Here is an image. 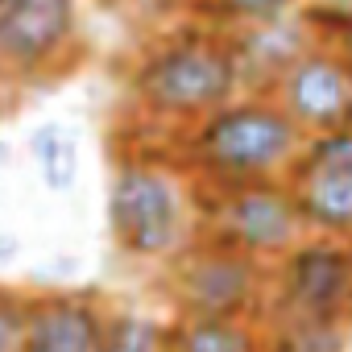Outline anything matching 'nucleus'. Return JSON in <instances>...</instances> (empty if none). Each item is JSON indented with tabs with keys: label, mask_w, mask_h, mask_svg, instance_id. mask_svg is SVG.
Masks as SVG:
<instances>
[{
	"label": "nucleus",
	"mask_w": 352,
	"mask_h": 352,
	"mask_svg": "<svg viewBox=\"0 0 352 352\" xmlns=\"http://www.w3.org/2000/svg\"><path fill=\"white\" fill-rule=\"evenodd\" d=\"M166 298L174 315L261 319L270 302V265L195 232V241L166 261Z\"/></svg>",
	"instance_id": "nucleus-5"
},
{
	"label": "nucleus",
	"mask_w": 352,
	"mask_h": 352,
	"mask_svg": "<svg viewBox=\"0 0 352 352\" xmlns=\"http://www.w3.org/2000/svg\"><path fill=\"white\" fill-rule=\"evenodd\" d=\"M228 46L241 71V91H274V83L286 75V67L315 46L307 21L294 13L282 17H265V21H245V25H228Z\"/></svg>",
	"instance_id": "nucleus-10"
},
{
	"label": "nucleus",
	"mask_w": 352,
	"mask_h": 352,
	"mask_svg": "<svg viewBox=\"0 0 352 352\" xmlns=\"http://www.w3.org/2000/svg\"><path fill=\"white\" fill-rule=\"evenodd\" d=\"M199 5L212 17V25L228 30V25H245V21H265V17L294 13L302 0H199Z\"/></svg>",
	"instance_id": "nucleus-16"
},
{
	"label": "nucleus",
	"mask_w": 352,
	"mask_h": 352,
	"mask_svg": "<svg viewBox=\"0 0 352 352\" xmlns=\"http://www.w3.org/2000/svg\"><path fill=\"white\" fill-rule=\"evenodd\" d=\"M331 323L352 331V236L307 232L270 265L265 315Z\"/></svg>",
	"instance_id": "nucleus-6"
},
{
	"label": "nucleus",
	"mask_w": 352,
	"mask_h": 352,
	"mask_svg": "<svg viewBox=\"0 0 352 352\" xmlns=\"http://www.w3.org/2000/svg\"><path fill=\"white\" fill-rule=\"evenodd\" d=\"M34 157H38V170H42V183L50 191H71L75 179H79V149L75 141L67 137L63 124H42L30 141Z\"/></svg>",
	"instance_id": "nucleus-14"
},
{
	"label": "nucleus",
	"mask_w": 352,
	"mask_h": 352,
	"mask_svg": "<svg viewBox=\"0 0 352 352\" xmlns=\"http://www.w3.org/2000/svg\"><path fill=\"white\" fill-rule=\"evenodd\" d=\"M162 352H261V319L228 315H170Z\"/></svg>",
	"instance_id": "nucleus-12"
},
{
	"label": "nucleus",
	"mask_w": 352,
	"mask_h": 352,
	"mask_svg": "<svg viewBox=\"0 0 352 352\" xmlns=\"http://www.w3.org/2000/svg\"><path fill=\"white\" fill-rule=\"evenodd\" d=\"M112 311L96 294L54 290L30 298V336L25 352H100Z\"/></svg>",
	"instance_id": "nucleus-11"
},
{
	"label": "nucleus",
	"mask_w": 352,
	"mask_h": 352,
	"mask_svg": "<svg viewBox=\"0 0 352 352\" xmlns=\"http://www.w3.org/2000/svg\"><path fill=\"white\" fill-rule=\"evenodd\" d=\"M133 104L157 124H195L232 96H241V71L220 25L187 30L153 42L129 71Z\"/></svg>",
	"instance_id": "nucleus-1"
},
{
	"label": "nucleus",
	"mask_w": 352,
	"mask_h": 352,
	"mask_svg": "<svg viewBox=\"0 0 352 352\" xmlns=\"http://www.w3.org/2000/svg\"><path fill=\"white\" fill-rule=\"evenodd\" d=\"M108 228L129 261L157 265L179 257L199 228L191 183L162 157H124L108 183Z\"/></svg>",
	"instance_id": "nucleus-3"
},
{
	"label": "nucleus",
	"mask_w": 352,
	"mask_h": 352,
	"mask_svg": "<svg viewBox=\"0 0 352 352\" xmlns=\"http://www.w3.org/2000/svg\"><path fill=\"white\" fill-rule=\"evenodd\" d=\"M13 5H17V0H0V13H9Z\"/></svg>",
	"instance_id": "nucleus-18"
},
{
	"label": "nucleus",
	"mask_w": 352,
	"mask_h": 352,
	"mask_svg": "<svg viewBox=\"0 0 352 352\" xmlns=\"http://www.w3.org/2000/svg\"><path fill=\"white\" fill-rule=\"evenodd\" d=\"M0 120H5V96H0Z\"/></svg>",
	"instance_id": "nucleus-19"
},
{
	"label": "nucleus",
	"mask_w": 352,
	"mask_h": 352,
	"mask_svg": "<svg viewBox=\"0 0 352 352\" xmlns=\"http://www.w3.org/2000/svg\"><path fill=\"white\" fill-rule=\"evenodd\" d=\"M195 216L204 236H216L265 265H274L286 249L307 236L294 187L282 179H253V183H191Z\"/></svg>",
	"instance_id": "nucleus-4"
},
{
	"label": "nucleus",
	"mask_w": 352,
	"mask_h": 352,
	"mask_svg": "<svg viewBox=\"0 0 352 352\" xmlns=\"http://www.w3.org/2000/svg\"><path fill=\"white\" fill-rule=\"evenodd\" d=\"M270 96L286 108V116L307 137L352 124V67L336 46L315 42L311 50H302Z\"/></svg>",
	"instance_id": "nucleus-8"
},
{
	"label": "nucleus",
	"mask_w": 352,
	"mask_h": 352,
	"mask_svg": "<svg viewBox=\"0 0 352 352\" xmlns=\"http://www.w3.org/2000/svg\"><path fill=\"white\" fill-rule=\"evenodd\" d=\"M261 352H352V331L307 319H261Z\"/></svg>",
	"instance_id": "nucleus-13"
},
{
	"label": "nucleus",
	"mask_w": 352,
	"mask_h": 352,
	"mask_svg": "<svg viewBox=\"0 0 352 352\" xmlns=\"http://www.w3.org/2000/svg\"><path fill=\"white\" fill-rule=\"evenodd\" d=\"M162 327L153 315H141V311H116L112 323H108V336H104V348L100 352H162Z\"/></svg>",
	"instance_id": "nucleus-15"
},
{
	"label": "nucleus",
	"mask_w": 352,
	"mask_h": 352,
	"mask_svg": "<svg viewBox=\"0 0 352 352\" xmlns=\"http://www.w3.org/2000/svg\"><path fill=\"white\" fill-rule=\"evenodd\" d=\"M307 232L352 236V124L307 137L286 170Z\"/></svg>",
	"instance_id": "nucleus-7"
},
{
	"label": "nucleus",
	"mask_w": 352,
	"mask_h": 352,
	"mask_svg": "<svg viewBox=\"0 0 352 352\" xmlns=\"http://www.w3.org/2000/svg\"><path fill=\"white\" fill-rule=\"evenodd\" d=\"M307 133L265 91H241L204 120L187 124V166L208 183L282 179Z\"/></svg>",
	"instance_id": "nucleus-2"
},
{
	"label": "nucleus",
	"mask_w": 352,
	"mask_h": 352,
	"mask_svg": "<svg viewBox=\"0 0 352 352\" xmlns=\"http://www.w3.org/2000/svg\"><path fill=\"white\" fill-rule=\"evenodd\" d=\"M79 0H17L0 13V71L50 75L75 50Z\"/></svg>",
	"instance_id": "nucleus-9"
},
{
	"label": "nucleus",
	"mask_w": 352,
	"mask_h": 352,
	"mask_svg": "<svg viewBox=\"0 0 352 352\" xmlns=\"http://www.w3.org/2000/svg\"><path fill=\"white\" fill-rule=\"evenodd\" d=\"M30 336V294L0 286V352H25Z\"/></svg>",
	"instance_id": "nucleus-17"
}]
</instances>
